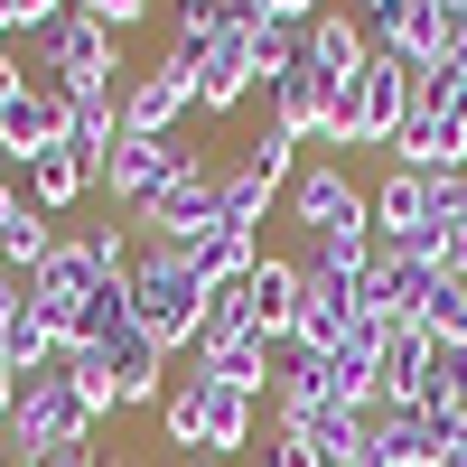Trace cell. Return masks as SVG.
I'll list each match as a JSON object with an SVG mask.
<instances>
[{
	"label": "cell",
	"mask_w": 467,
	"mask_h": 467,
	"mask_svg": "<svg viewBox=\"0 0 467 467\" xmlns=\"http://www.w3.org/2000/svg\"><path fill=\"white\" fill-rule=\"evenodd\" d=\"M131 327L160 346V356H197L206 281L187 271V253H169V244H140V253H131Z\"/></svg>",
	"instance_id": "obj_1"
},
{
	"label": "cell",
	"mask_w": 467,
	"mask_h": 467,
	"mask_svg": "<svg viewBox=\"0 0 467 467\" xmlns=\"http://www.w3.org/2000/svg\"><path fill=\"white\" fill-rule=\"evenodd\" d=\"M85 440H94V411H85V393L66 383V365L19 374V402H10V420H0V449H10L19 467H37V458L85 449Z\"/></svg>",
	"instance_id": "obj_2"
},
{
	"label": "cell",
	"mask_w": 467,
	"mask_h": 467,
	"mask_svg": "<svg viewBox=\"0 0 467 467\" xmlns=\"http://www.w3.org/2000/svg\"><path fill=\"white\" fill-rule=\"evenodd\" d=\"M131 224L150 234V244H169V253L206 244V234L224 224V206H215V160H197V150H187V160H178V169H169V178L131 206Z\"/></svg>",
	"instance_id": "obj_3"
},
{
	"label": "cell",
	"mask_w": 467,
	"mask_h": 467,
	"mask_svg": "<svg viewBox=\"0 0 467 467\" xmlns=\"http://www.w3.org/2000/svg\"><path fill=\"white\" fill-rule=\"evenodd\" d=\"M431 224H449V234L467 224V169H440V178H402L393 169V178L374 187V234L393 253L411 244V234H431Z\"/></svg>",
	"instance_id": "obj_4"
},
{
	"label": "cell",
	"mask_w": 467,
	"mask_h": 467,
	"mask_svg": "<svg viewBox=\"0 0 467 467\" xmlns=\"http://www.w3.org/2000/svg\"><path fill=\"white\" fill-rule=\"evenodd\" d=\"M37 75H57V85L66 94H112V85H122V37H112L103 19H85V10H66L47 37H37Z\"/></svg>",
	"instance_id": "obj_5"
},
{
	"label": "cell",
	"mask_w": 467,
	"mask_h": 467,
	"mask_svg": "<svg viewBox=\"0 0 467 467\" xmlns=\"http://www.w3.org/2000/svg\"><path fill=\"white\" fill-rule=\"evenodd\" d=\"M66 140H75V94L28 66L19 85L0 94V150H10V160H37V150H66Z\"/></svg>",
	"instance_id": "obj_6"
},
{
	"label": "cell",
	"mask_w": 467,
	"mask_h": 467,
	"mask_svg": "<svg viewBox=\"0 0 467 467\" xmlns=\"http://www.w3.org/2000/svg\"><path fill=\"white\" fill-rule=\"evenodd\" d=\"M187 402H197V458H234V449H253V431H262V402L253 393H234V383H215L197 356H187V383H178Z\"/></svg>",
	"instance_id": "obj_7"
},
{
	"label": "cell",
	"mask_w": 467,
	"mask_h": 467,
	"mask_svg": "<svg viewBox=\"0 0 467 467\" xmlns=\"http://www.w3.org/2000/svg\"><path fill=\"white\" fill-rule=\"evenodd\" d=\"M197 112V75L187 66H140V75H122V131H140V140H178V122Z\"/></svg>",
	"instance_id": "obj_8"
},
{
	"label": "cell",
	"mask_w": 467,
	"mask_h": 467,
	"mask_svg": "<svg viewBox=\"0 0 467 467\" xmlns=\"http://www.w3.org/2000/svg\"><path fill=\"white\" fill-rule=\"evenodd\" d=\"M290 215H299L308 234H365V224H374V197H365L337 160H308V169L290 178Z\"/></svg>",
	"instance_id": "obj_9"
},
{
	"label": "cell",
	"mask_w": 467,
	"mask_h": 467,
	"mask_svg": "<svg viewBox=\"0 0 467 467\" xmlns=\"http://www.w3.org/2000/svg\"><path fill=\"white\" fill-rule=\"evenodd\" d=\"M356 290H365V281L299 262V327H290L299 356H337V346H346V327H356Z\"/></svg>",
	"instance_id": "obj_10"
},
{
	"label": "cell",
	"mask_w": 467,
	"mask_h": 467,
	"mask_svg": "<svg viewBox=\"0 0 467 467\" xmlns=\"http://www.w3.org/2000/svg\"><path fill=\"white\" fill-rule=\"evenodd\" d=\"M374 66V37H365V10H318L308 19V75L327 94H356V75Z\"/></svg>",
	"instance_id": "obj_11"
},
{
	"label": "cell",
	"mask_w": 467,
	"mask_h": 467,
	"mask_svg": "<svg viewBox=\"0 0 467 467\" xmlns=\"http://www.w3.org/2000/svg\"><path fill=\"white\" fill-rule=\"evenodd\" d=\"M253 85H262V66H253V28H224L215 47H206V66H197V112H244Z\"/></svg>",
	"instance_id": "obj_12"
},
{
	"label": "cell",
	"mask_w": 467,
	"mask_h": 467,
	"mask_svg": "<svg viewBox=\"0 0 467 467\" xmlns=\"http://www.w3.org/2000/svg\"><path fill=\"white\" fill-rule=\"evenodd\" d=\"M0 365H10V374L66 365V318H57V308H37L28 281H19V299H10V327H0Z\"/></svg>",
	"instance_id": "obj_13"
},
{
	"label": "cell",
	"mask_w": 467,
	"mask_h": 467,
	"mask_svg": "<svg viewBox=\"0 0 467 467\" xmlns=\"http://www.w3.org/2000/svg\"><path fill=\"white\" fill-rule=\"evenodd\" d=\"M178 160H187L178 140H140V131H122V140H112V160H103V178H94V187H112V206H140V197H150V187H160V178H169Z\"/></svg>",
	"instance_id": "obj_14"
},
{
	"label": "cell",
	"mask_w": 467,
	"mask_h": 467,
	"mask_svg": "<svg viewBox=\"0 0 467 467\" xmlns=\"http://www.w3.org/2000/svg\"><path fill=\"white\" fill-rule=\"evenodd\" d=\"M431 365H440V337L420 327V318H402L393 337H383V365H374L383 402H393V411H411V402H420V383H431Z\"/></svg>",
	"instance_id": "obj_15"
},
{
	"label": "cell",
	"mask_w": 467,
	"mask_h": 467,
	"mask_svg": "<svg viewBox=\"0 0 467 467\" xmlns=\"http://www.w3.org/2000/svg\"><path fill=\"white\" fill-rule=\"evenodd\" d=\"M244 299H253V337L262 346H290V327H299V262L262 253L253 281H244Z\"/></svg>",
	"instance_id": "obj_16"
},
{
	"label": "cell",
	"mask_w": 467,
	"mask_h": 467,
	"mask_svg": "<svg viewBox=\"0 0 467 467\" xmlns=\"http://www.w3.org/2000/svg\"><path fill=\"white\" fill-rule=\"evenodd\" d=\"M383 150H393V169H402V178H440V169H467V140L449 131V112H411V122H402L393 140H383Z\"/></svg>",
	"instance_id": "obj_17"
},
{
	"label": "cell",
	"mask_w": 467,
	"mask_h": 467,
	"mask_svg": "<svg viewBox=\"0 0 467 467\" xmlns=\"http://www.w3.org/2000/svg\"><path fill=\"white\" fill-rule=\"evenodd\" d=\"M85 187H94V160H85V150H37V160H19V197H28L37 215H66Z\"/></svg>",
	"instance_id": "obj_18"
},
{
	"label": "cell",
	"mask_w": 467,
	"mask_h": 467,
	"mask_svg": "<svg viewBox=\"0 0 467 467\" xmlns=\"http://www.w3.org/2000/svg\"><path fill=\"white\" fill-rule=\"evenodd\" d=\"M94 281H112V271H94V253H85V244H75V234H66V244L47 253V271H37V281H28V299H37V308H57V318L75 327V308L94 299Z\"/></svg>",
	"instance_id": "obj_19"
},
{
	"label": "cell",
	"mask_w": 467,
	"mask_h": 467,
	"mask_svg": "<svg viewBox=\"0 0 467 467\" xmlns=\"http://www.w3.org/2000/svg\"><path fill=\"white\" fill-rule=\"evenodd\" d=\"M356 467H431V420L374 402V411H365V458H356Z\"/></svg>",
	"instance_id": "obj_20"
},
{
	"label": "cell",
	"mask_w": 467,
	"mask_h": 467,
	"mask_svg": "<svg viewBox=\"0 0 467 467\" xmlns=\"http://www.w3.org/2000/svg\"><path fill=\"white\" fill-rule=\"evenodd\" d=\"M112 402H122V411H140V402L160 411V402H169V356H160L140 327L112 337Z\"/></svg>",
	"instance_id": "obj_21"
},
{
	"label": "cell",
	"mask_w": 467,
	"mask_h": 467,
	"mask_svg": "<svg viewBox=\"0 0 467 467\" xmlns=\"http://www.w3.org/2000/svg\"><path fill=\"white\" fill-rule=\"evenodd\" d=\"M253 262H262V234H244V224H215L206 244H187V271H197L206 290H234V281H253Z\"/></svg>",
	"instance_id": "obj_22"
},
{
	"label": "cell",
	"mask_w": 467,
	"mask_h": 467,
	"mask_svg": "<svg viewBox=\"0 0 467 467\" xmlns=\"http://www.w3.org/2000/svg\"><path fill=\"white\" fill-rule=\"evenodd\" d=\"M66 244L57 234V215H37V206H19L10 224H0V271H10V281H37V271H47V253Z\"/></svg>",
	"instance_id": "obj_23"
},
{
	"label": "cell",
	"mask_w": 467,
	"mask_h": 467,
	"mask_svg": "<svg viewBox=\"0 0 467 467\" xmlns=\"http://www.w3.org/2000/svg\"><path fill=\"white\" fill-rule=\"evenodd\" d=\"M281 431H290V440H308V449H327V458H346V467L365 458V411L308 402V411H290V420H281Z\"/></svg>",
	"instance_id": "obj_24"
},
{
	"label": "cell",
	"mask_w": 467,
	"mask_h": 467,
	"mask_svg": "<svg viewBox=\"0 0 467 467\" xmlns=\"http://www.w3.org/2000/svg\"><path fill=\"white\" fill-rule=\"evenodd\" d=\"M271 197H281V178H262L253 160H224V169H215V206H224V224H244V234H262Z\"/></svg>",
	"instance_id": "obj_25"
},
{
	"label": "cell",
	"mask_w": 467,
	"mask_h": 467,
	"mask_svg": "<svg viewBox=\"0 0 467 467\" xmlns=\"http://www.w3.org/2000/svg\"><path fill=\"white\" fill-rule=\"evenodd\" d=\"M271 356H281V346H262V337H234V346H215V356H197L215 383H234V393H271Z\"/></svg>",
	"instance_id": "obj_26"
},
{
	"label": "cell",
	"mask_w": 467,
	"mask_h": 467,
	"mask_svg": "<svg viewBox=\"0 0 467 467\" xmlns=\"http://www.w3.org/2000/svg\"><path fill=\"white\" fill-rule=\"evenodd\" d=\"M66 383L85 393L94 420H103V411H122V402H112V346H66Z\"/></svg>",
	"instance_id": "obj_27"
},
{
	"label": "cell",
	"mask_w": 467,
	"mask_h": 467,
	"mask_svg": "<svg viewBox=\"0 0 467 467\" xmlns=\"http://www.w3.org/2000/svg\"><path fill=\"white\" fill-rule=\"evenodd\" d=\"M420 327H431L440 346H467V281H440V299L420 308Z\"/></svg>",
	"instance_id": "obj_28"
},
{
	"label": "cell",
	"mask_w": 467,
	"mask_h": 467,
	"mask_svg": "<svg viewBox=\"0 0 467 467\" xmlns=\"http://www.w3.org/2000/svg\"><path fill=\"white\" fill-rule=\"evenodd\" d=\"M244 160H253L262 178L290 187V178H299V140H290V131H262V140H244Z\"/></svg>",
	"instance_id": "obj_29"
},
{
	"label": "cell",
	"mask_w": 467,
	"mask_h": 467,
	"mask_svg": "<svg viewBox=\"0 0 467 467\" xmlns=\"http://www.w3.org/2000/svg\"><path fill=\"white\" fill-rule=\"evenodd\" d=\"M160 440L169 449H197V402H187L178 383H169V402H160Z\"/></svg>",
	"instance_id": "obj_30"
},
{
	"label": "cell",
	"mask_w": 467,
	"mask_h": 467,
	"mask_svg": "<svg viewBox=\"0 0 467 467\" xmlns=\"http://www.w3.org/2000/svg\"><path fill=\"white\" fill-rule=\"evenodd\" d=\"M262 467H346V458H327V449H308V440H290V431H271Z\"/></svg>",
	"instance_id": "obj_31"
},
{
	"label": "cell",
	"mask_w": 467,
	"mask_h": 467,
	"mask_svg": "<svg viewBox=\"0 0 467 467\" xmlns=\"http://www.w3.org/2000/svg\"><path fill=\"white\" fill-rule=\"evenodd\" d=\"M75 10H85V19H103L112 37H122V28H140V19H150V0H75Z\"/></svg>",
	"instance_id": "obj_32"
},
{
	"label": "cell",
	"mask_w": 467,
	"mask_h": 467,
	"mask_svg": "<svg viewBox=\"0 0 467 467\" xmlns=\"http://www.w3.org/2000/svg\"><path fill=\"white\" fill-rule=\"evenodd\" d=\"M318 10H327V0H262V19H281V28H308Z\"/></svg>",
	"instance_id": "obj_33"
},
{
	"label": "cell",
	"mask_w": 467,
	"mask_h": 467,
	"mask_svg": "<svg viewBox=\"0 0 467 467\" xmlns=\"http://www.w3.org/2000/svg\"><path fill=\"white\" fill-rule=\"evenodd\" d=\"M440 112H449V131L467 140V66H449V103H440Z\"/></svg>",
	"instance_id": "obj_34"
},
{
	"label": "cell",
	"mask_w": 467,
	"mask_h": 467,
	"mask_svg": "<svg viewBox=\"0 0 467 467\" xmlns=\"http://www.w3.org/2000/svg\"><path fill=\"white\" fill-rule=\"evenodd\" d=\"M19 206H28V197H19V178H10V169H0V224H10Z\"/></svg>",
	"instance_id": "obj_35"
},
{
	"label": "cell",
	"mask_w": 467,
	"mask_h": 467,
	"mask_svg": "<svg viewBox=\"0 0 467 467\" xmlns=\"http://www.w3.org/2000/svg\"><path fill=\"white\" fill-rule=\"evenodd\" d=\"M37 467H94V449H57V458H37Z\"/></svg>",
	"instance_id": "obj_36"
},
{
	"label": "cell",
	"mask_w": 467,
	"mask_h": 467,
	"mask_svg": "<svg viewBox=\"0 0 467 467\" xmlns=\"http://www.w3.org/2000/svg\"><path fill=\"white\" fill-rule=\"evenodd\" d=\"M10 402H19V374H10V365H0V420H10Z\"/></svg>",
	"instance_id": "obj_37"
},
{
	"label": "cell",
	"mask_w": 467,
	"mask_h": 467,
	"mask_svg": "<svg viewBox=\"0 0 467 467\" xmlns=\"http://www.w3.org/2000/svg\"><path fill=\"white\" fill-rule=\"evenodd\" d=\"M19 75H28V66H10V47H0V94H10V85H19Z\"/></svg>",
	"instance_id": "obj_38"
},
{
	"label": "cell",
	"mask_w": 467,
	"mask_h": 467,
	"mask_svg": "<svg viewBox=\"0 0 467 467\" xmlns=\"http://www.w3.org/2000/svg\"><path fill=\"white\" fill-rule=\"evenodd\" d=\"M10 299H19V281H0V327H10Z\"/></svg>",
	"instance_id": "obj_39"
},
{
	"label": "cell",
	"mask_w": 467,
	"mask_h": 467,
	"mask_svg": "<svg viewBox=\"0 0 467 467\" xmlns=\"http://www.w3.org/2000/svg\"><path fill=\"white\" fill-rule=\"evenodd\" d=\"M431 10H449V19H467V0H431Z\"/></svg>",
	"instance_id": "obj_40"
},
{
	"label": "cell",
	"mask_w": 467,
	"mask_h": 467,
	"mask_svg": "<svg viewBox=\"0 0 467 467\" xmlns=\"http://www.w3.org/2000/svg\"><path fill=\"white\" fill-rule=\"evenodd\" d=\"M458 281H467V224H458Z\"/></svg>",
	"instance_id": "obj_41"
},
{
	"label": "cell",
	"mask_w": 467,
	"mask_h": 467,
	"mask_svg": "<svg viewBox=\"0 0 467 467\" xmlns=\"http://www.w3.org/2000/svg\"><path fill=\"white\" fill-rule=\"evenodd\" d=\"M374 10H393V0H365V19H374Z\"/></svg>",
	"instance_id": "obj_42"
},
{
	"label": "cell",
	"mask_w": 467,
	"mask_h": 467,
	"mask_svg": "<svg viewBox=\"0 0 467 467\" xmlns=\"http://www.w3.org/2000/svg\"><path fill=\"white\" fill-rule=\"evenodd\" d=\"M0 467H19V458H10V449H0Z\"/></svg>",
	"instance_id": "obj_43"
},
{
	"label": "cell",
	"mask_w": 467,
	"mask_h": 467,
	"mask_svg": "<svg viewBox=\"0 0 467 467\" xmlns=\"http://www.w3.org/2000/svg\"><path fill=\"white\" fill-rule=\"evenodd\" d=\"M197 467H215V458H197Z\"/></svg>",
	"instance_id": "obj_44"
}]
</instances>
